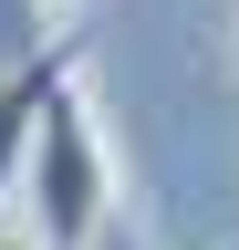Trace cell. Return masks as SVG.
<instances>
[{
  "label": "cell",
  "mask_w": 239,
  "mask_h": 250,
  "mask_svg": "<svg viewBox=\"0 0 239 250\" xmlns=\"http://www.w3.org/2000/svg\"><path fill=\"white\" fill-rule=\"evenodd\" d=\"M21 219L42 229V250H94L104 219H114V156H104V125H94V104H83V83H52V104L32 125Z\"/></svg>",
  "instance_id": "6da1fadb"
},
{
  "label": "cell",
  "mask_w": 239,
  "mask_h": 250,
  "mask_svg": "<svg viewBox=\"0 0 239 250\" xmlns=\"http://www.w3.org/2000/svg\"><path fill=\"white\" fill-rule=\"evenodd\" d=\"M83 62H73V42H52L42 62H21L11 83H0V208H11V188H21V156H32V125H42V104H52V83H73Z\"/></svg>",
  "instance_id": "7a4b0ae2"
},
{
  "label": "cell",
  "mask_w": 239,
  "mask_h": 250,
  "mask_svg": "<svg viewBox=\"0 0 239 250\" xmlns=\"http://www.w3.org/2000/svg\"><path fill=\"white\" fill-rule=\"evenodd\" d=\"M0 250H42V229H32L21 208H0Z\"/></svg>",
  "instance_id": "3957f363"
},
{
  "label": "cell",
  "mask_w": 239,
  "mask_h": 250,
  "mask_svg": "<svg viewBox=\"0 0 239 250\" xmlns=\"http://www.w3.org/2000/svg\"><path fill=\"white\" fill-rule=\"evenodd\" d=\"M42 11H73V0H42Z\"/></svg>",
  "instance_id": "277c9868"
},
{
  "label": "cell",
  "mask_w": 239,
  "mask_h": 250,
  "mask_svg": "<svg viewBox=\"0 0 239 250\" xmlns=\"http://www.w3.org/2000/svg\"><path fill=\"white\" fill-rule=\"evenodd\" d=\"M229 250H239V240H229Z\"/></svg>",
  "instance_id": "5b68a950"
}]
</instances>
